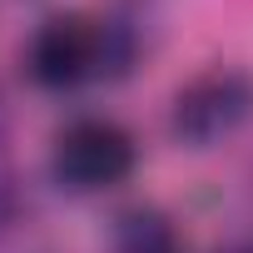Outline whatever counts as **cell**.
Listing matches in <instances>:
<instances>
[{
	"mask_svg": "<svg viewBox=\"0 0 253 253\" xmlns=\"http://www.w3.org/2000/svg\"><path fill=\"white\" fill-rule=\"evenodd\" d=\"M134 50H139V35L134 25L124 20H94V15H50L30 45H25V75L50 89V94H65V89H80L89 80H119L124 70L134 65Z\"/></svg>",
	"mask_w": 253,
	"mask_h": 253,
	"instance_id": "cell-1",
	"label": "cell"
},
{
	"mask_svg": "<svg viewBox=\"0 0 253 253\" xmlns=\"http://www.w3.org/2000/svg\"><path fill=\"white\" fill-rule=\"evenodd\" d=\"M134 164H139L134 134L124 129V124L104 119V114L70 119L55 134V144H50V179L65 194H80V199L124 184L134 174Z\"/></svg>",
	"mask_w": 253,
	"mask_h": 253,
	"instance_id": "cell-2",
	"label": "cell"
},
{
	"mask_svg": "<svg viewBox=\"0 0 253 253\" xmlns=\"http://www.w3.org/2000/svg\"><path fill=\"white\" fill-rule=\"evenodd\" d=\"M253 119V75L218 65L194 75L169 109V134L184 149H213L223 139H233L243 124Z\"/></svg>",
	"mask_w": 253,
	"mask_h": 253,
	"instance_id": "cell-3",
	"label": "cell"
},
{
	"mask_svg": "<svg viewBox=\"0 0 253 253\" xmlns=\"http://www.w3.org/2000/svg\"><path fill=\"white\" fill-rule=\"evenodd\" d=\"M114 253H179V228L159 209H129L114 223Z\"/></svg>",
	"mask_w": 253,
	"mask_h": 253,
	"instance_id": "cell-4",
	"label": "cell"
},
{
	"mask_svg": "<svg viewBox=\"0 0 253 253\" xmlns=\"http://www.w3.org/2000/svg\"><path fill=\"white\" fill-rule=\"evenodd\" d=\"M233 253H253V243H238V248H233Z\"/></svg>",
	"mask_w": 253,
	"mask_h": 253,
	"instance_id": "cell-5",
	"label": "cell"
}]
</instances>
